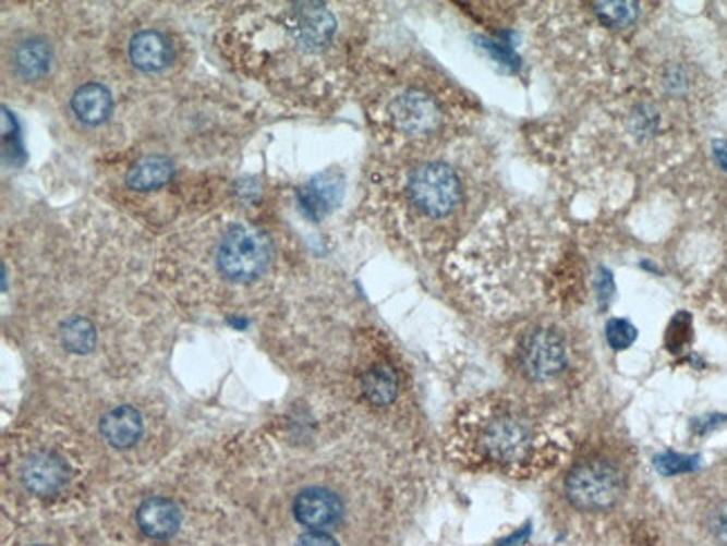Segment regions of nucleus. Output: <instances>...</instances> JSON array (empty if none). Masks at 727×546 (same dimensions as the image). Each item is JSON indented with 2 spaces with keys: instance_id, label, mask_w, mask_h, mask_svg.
Returning <instances> with one entry per match:
<instances>
[{
  "instance_id": "obj_1",
  "label": "nucleus",
  "mask_w": 727,
  "mask_h": 546,
  "mask_svg": "<svg viewBox=\"0 0 727 546\" xmlns=\"http://www.w3.org/2000/svg\"><path fill=\"white\" fill-rule=\"evenodd\" d=\"M225 54L276 95L316 99L348 59L340 16L327 3L246 8L225 27Z\"/></svg>"
},
{
  "instance_id": "obj_2",
  "label": "nucleus",
  "mask_w": 727,
  "mask_h": 546,
  "mask_svg": "<svg viewBox=\"0 0 727 546\" xmlns=\"http://www.w3.org/2000/svg\"><path fill=\"white\" fill-rule=\"evenodd\" d=\"M452 454L470 469L533 477L560 461V446L518 401L488 397L470 403L455 422Z\"/></svg>"
},
{
  "instance_id": "obj_3",
  "label": "nucleus",
  "mask_w": 727,
  "mask_h": 546,
  "mask_svg": "<svg viewBox=\"0 0 727 546\" xmlns=\"http://www.w3.org/2000/svg\"><path fill=\"white\" fill-rule=\"evenodd\" d=\"M191 246L180 260H206L208 269L231 287L258 282L274 263V242L258 225L249 220L208 222L191 233Z\"/></svg>"
},
{
  "instance_id": "obj_4",
  "label": "nucleus",
  "mask_w": 727,
  "mask_h": 546,
  "mask_svg": "<svg viewBox=\"0 0 727 546\" xmlns=\"http://www.w3.org/2000/svg\"><path fill=\"white\" fill-rule=\"evenodd\" d=\"M374 119L392 142L421 146L439 139L448 119V99L437 81H401L388 97L378 99Z\"/></svg>"
},
{
  "instance_id": "obj_5",
  "label": "nucleus",
  "mask_w": 727,
  "mask_h": 546,
  "mask_svg": "<svg viewBox=\"0 0 727 546\" xmlns=\"http://www.w3.org/2000/svg\"><path fill=\"white\" fill-rule=\"evenodd\" d=\"M399 206L410 225L439 227L455 220L463 206V180L441 159H421L399 184Z\"/></svg>"
},
{
  "instance_id": "obj_6",
  "label": "nucleus",
  "mask_w": 727,
  "mask_h": 546,
  "mask_svg": "<svg viewBox=\"0 0 727 546\" xmlns=\"http://www.w3.org/2000/svg\"><path fill=\"white\" fill-rule=\"evenodd\" d=\"M625 490L622 471L609 459L586 457L567 477V495L575 509L607 511Z\"/></svg>"
},
{
  "instance_id": "obj_7",
  "label": "nucleus",
  "mask_w": 727,
  "mask_h": 546,
  "mask_svg": "<svg viewBox=\"0 0 727 546\" xmlns=\"http://www.w3.org/2000/svg\"><path fill=\"white\" fill-rule=\"evenodd\" d=\"M520 363L531 379L548 381L567 367V343L555 329H533L522 339Z\"/></svg>"
},
{
  "instance_id": "obj_8",
  "label": "nucleus",
  "mask_w": 727,
  "mask_h": 546,
  "mask_svg": "<svg viewBox=\"0 0 727 546\" xmlns=\"http://www.w3.org/2000/svg\"><path fill=\"white\" fill-rule=\"evenodd\" d=\"M178 46L173 34L161 27H142L131 34L125 46V59L135 72L155 76L173 68Z\"/></svg>"
},
{
  "instance_id": "obj_9",
  "label": "nucleus",
  "mask_w": 727,
  "mask_h": 546,
  "mask_svg": "<svg viewBox=\"0 0 727 546\" xmlns=\"http://www.w3.org/2000/svg\"><path fill=\"white\" fill-rule=\"evenodd\" d=\"M19 480L25 490L48 497L57 495L65 488L70 480V471L65 459L54 450H34L27 457H23L19 466Z\"/></svg>"
},
{
  "instance_id": "obj_10",
  "label": "nucleus",
  "mask_w": 727,
  "mask_h": 546,
  "mask_svg": "<svg viewBox=\"0 0 727 546\" xmlns=\"http://www.w3.org/2000/svg\"><path fill=\"white\" fill-rule=\"evenodd\" d=\"M10 70L21 83L46 81L54 68V48L40 34H27L16 38L10 48Z\"/></svg>"
},
{
  "instance_id": "obj_11",
  "label": "nucleus",
  "mask_w": 727,
  "mask_h": 546,
  "mask_svg": "<svg viewBox=\"0 0 727 546\" xmlns=\"http://www.w3.org/2000/svg\"><path fill=\"white\" fill-rule=\"evenodd\" d=\"M293 515L312 531H325L336 526L343 518V501L329 488L312 486L298 493L293 499Z\"/></svg>"
},
{
  "instance_id": "obj_12",
  "label": "nucleus",
  "mask_w": 727,
  "mask_h": 546,
  "mask_svg": "<svg viewBox=\"0 0 727 546\" xmlns=\"http://www.w3.org/2000/svg\"><path fill=\"white\" fill-rule=\"evenodd\" d=\"M101 437L117 450L133 448L144 435V418L133 405H117L101 416Z\"/></svg>"
},
{
  "instance_id": "obj_13",
  "label": "nucleus",
  "mask_w": 727,
  "mask_h": 546,
  "mask_svg": "<svg viewBox=\"0 0 727 546\" xmlns=\"http://www.w3.org/2000/svg\"><path fill=\"white\" fill-rule=\"evenodd\" d=\"M70 110L83 125H101L112 117L114 99L112 93L99 81H88L70 97Z\"/></svg>"
},
{
  "instance_id": "obj_14",
  "label": "nucleus",
  "mask_w": 727,
  "mask_h": 546,
  "mask_svg": "<svg viewBox=\"0 0 727 546\" xmlns=\"http://www.w3.org/2000/svg\"><path fill=\"white\" fill-rule=\"evenodd\" d=\"M137 524L153 539L173 537L182 524V513L173 499L148 497L137 509Z\"/></svg>"
},
{
  "instance_id": "obj_15",
  "label": "nucleus",
  "mask_w": 727,
  "mask_h": 546,
  "mask_svg": "<svg viewBox=\"0 0 727 546\" xmlns=\"http://www.w3.org/2000/svg\"><path fill=\"white\" fill-rule=\"evenodd\" d=\"M175 175V166L173 159H168L166 155L148 153L142 155L133 166L131 171L125 173V186L135 191V193H153L163 189Z\"/></svg>"
},
{
  "instance_id": "obj_16",
  "label": "nucleus",
  "mask_w": 727,
  "mask_h": 546,
  "mask_svg": "<svg viewBox=\"0 0 727 546\" xmlns=\"http://www.w3.org/2000/svg\"><path fill=\"white\" fill-rule=\"evenodd\" d=\"M361 390H363V395L369 403L388 405L397 399L399 379H397V374L390 365L374 363L361 376Z\"/></svg>"
},
{
  "instance_id": "obj_17",
  "label": "nucleus",
  "mask_w": 727,
  "mask_h": 546,
  "mask_svg": "<svg viewBox=\"0 0 727 546\" xmlns=\"http://www.w3.org/2000/svg\"><path fill=\"white\" fill-rule=\"evenodd\" d=\"M59 339L70 354H90L97 348V327L83 314H72L61 323Z\"/></svg>"
},
{
  "instance_id": "obj_18",
  "label": "nucleus",
  "mask_w": 727,
  "mask_h": 546,
  "mask_svg": "<svg viewBox=\"0 0 727 546\" xmlns=\"http://www.w3.org/2000/svg\"><path fill=\"white\" fill-rule=\"evenodd\" d=\"M593 14L605 27L622 29L635 23L638 19V3H625V0H611V3H593Z\"/></svg>"
},
{
  "instance_id": "obj_19",
  "label": "nucleus",
  "mask_w": 727,
  "mask_h": 546,
  "mask_svg": "<svg viewBox=\"0 0 727 546\" xmlns=\"http://www.w3.org/2000/svg\"><path fill=\"white\" fill-rule=\"evenodd\" d=\"M607 341L614 350H627L635 341V327L629 320L614 318L607 323Z\"/></svg>"
},
{
  "instance_id": "obj_20",
  "label": "nucleus",
  "mask_w": 727,
  "mask_h": 546,
  "mask_svg": "<svg viewBox=\"0 0 727 546\" xmlns=\"http://www.w3.org/2000/svg\"><path fill=\"white\" fill-rule=\"evenodd\" d=\"M692 331V320L688 314H678L671 325H669V331H667V345L671 352H680L682 348L688 345L690 341V333Z\"/></svg>"
},
{
  "instance_id": "obj_21",
  "label": "nucleus",
  "mask_w": 727,
  "mask_h": 546,
  "mask_svg": "<svg viewBox=\"0 0 727 546\" xmlns=\"http://www.w3.org/2000/svg\"><path fill=\"white\" fill-rule=\"evenodd\" d=\"M656 466L665 475H676V473H686V471L696 469V459L694 457H686V454L667 452V454H661L656 459Z\"/></svg>"
},
{
  "instance_id": "obj_22",
  "label": "nucleus",
  "mask_w": 727,
  "mask_h": 546,
  "mask_svg": "<svg viewBox=\"0 0 727 546\" xmlns=\"http://www.w3.org/2000/svg\"><path fill=\"white\" fill-rule=\"evenodd\" d=\"M331 189H336V186H331V184L323 186V180L316 182V189H307L305 191V204H307V208H312L314 214H323L325 208H329L327 204H331L336 199Z\"/></svg>"
},
{
  "instance_id": "obj_23",
  "label": "nucleus",
  "mask_w": 727,
  "mask_h": 546,
  "mask_svg": "<svg viewBox=\"0 0 727 546\" xmlns=\"http://www.w3.org/2000/svg\"><path fill=\"white\" fill-rule=\"evenodd\" d=\"M710 526L720 542L727 544V503H720L710 515Z\"/></svg>"
},
{
  "instance_id": "obj_24",
  "label": "nucleus",
  "mask_w": 727,
  "mask_h": 546,
  "mask_svg": "<svg viewBox=\"0 0 727 546\" xmlns=\"http://www.w3.org/2000/svg\"><path fill=\"white\" fill-rule=\"evenodd\" d=\"M295 546H338V542L323 531H312V533H305L303 537H298Z\"/></svg>"
},
{
  "instance_id": "obj_25",
  "label": "nucleus",
  "mask_w": 727,
  "mask_h": 546,
  "mask_svg": "<svg viewBox=\"0 0 727 546\" xmlns=\"http://www.w3.org/2000/svg\"><path fill=\"white\" fill-rule=\"evenodd\" d=\"M714 150H716V159L720 161V166L727 171V144H716Z\"/></svg>"
},
{
  "instance_id": "obj_26",
  "label": "nucleus",
  "mask_w": 727,
  "mask_h": 546,
  "mask_svg": "<svg viewBox=\"0 0 727 546\" xmlns=\"http://www.w3.org/2000/svg\"><path fill=\"white\" fill-rule=\"evenodd\" d=\"M34 546H43V544H34Z\"/></svg>"
}]
</instances>
